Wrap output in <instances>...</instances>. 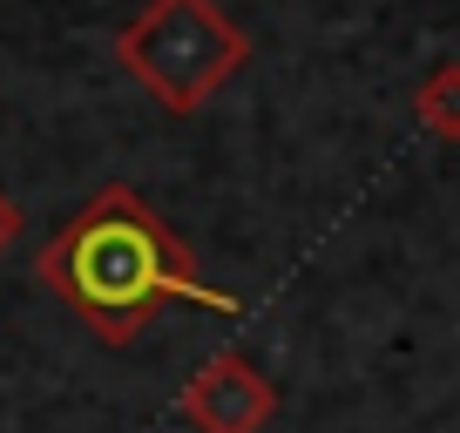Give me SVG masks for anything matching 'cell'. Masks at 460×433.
Wrapping results in <instances>:
<instances>
[{"mask_svg":"<svg viewBox=\"0 0 460 433\" xmlns=\"http://www.w3.org/2000/svg\"><path fill=\"white\" fill-rule=\"evenodd\" d=\"M34 271L102 346H129L163 305H203V312H224V318L237 312V298L197 271L183 237L129 183L95 190L41 244Z\"/></svg>","mask_w":460,"mask_h":433,"instance_id":"cell-1","label":"cell"},{"mask_svg":"<svg viewBox=\"0 0 460 433\" xmlns=\"http://www.w3.org/2000/svg\"><path fill=\"white\" fill-rule=\"evenodd\" d=\"M244 55H251L244 28L217 0H149L129 28L115 34V61L170 116H197L203 102L244 68Z\"/></svg>","mask_w":460,"mask_h":433,"instance_id":"cell-2","label":"cell"},{"mask_svg":"<svg viewBox=\"0 0 460 433\" xmlns=\"http://www.w3.org/2000/svg\"><path fill=\"white\" fill-rule=\"evenodd\" d=\"M176 413H183L197 433H264L271 413H278V386L237 346H224V352H210V359L183 379Z\"/></svg>","mask_w":460,"mask_h":433,"instance_id":"cell-3","label":"cell"},{"mask_svg":"<svg viewBox=\"0 0 460 433\" xmlns=\"http://www.w3.org/2000/svg\"><path fill=\"white\" fill-rule=\"evenodd\" d=\"M413 116H420V129H427V136L460 143V61H440V68L413 88Z\"/></svg>","mask_w":460,"mask_h":433,"instance_id":"cell-4","label":"cell"},{"mask_svg":"<svg viewBox=\"0 0 460 433\" xmlns=\"http://www.w3.org/2000/svg\"><path fill=\"white\" fill-rule=\"evenodd\" d=\"M21 237V210H14V197H0V251Z\"/></svg>","mask_w":460,"mask_h":433,"instance_id":"cell-5","label":"cell"}]
</instances>
